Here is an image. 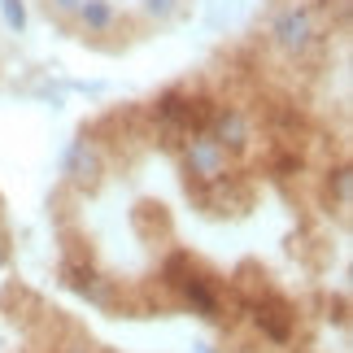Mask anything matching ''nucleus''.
<instances>
[{"mask_svg":"<svg viewBox=\"0 0 353 353\" xmlns=\"http://www.w3.org/2000/svg\"><path fill=\"white\" fill-rule=\"evenodd\" d=\"M323 39V26L314 18L310 5H283L270 18V44H275L283 57H310Z\"/></svg>","mask_w":353,"mask_h":353,"instance_id":"obj_1","label":"nucleus"},{"mask_svg":"<svg viewBox=\"0 0 353 353\" xmlns=\"http://www.w3.org/2000/svg\"><path fill=\"white\" fill-rule=\"evenodd\" d=\"M227 170H232V153H227L210 131L188 135V144H183V174H188V183H205V188L223 183Z\"/></svg>","mask_w":353,"mask_h":353,"instance_id":"obj_2","label":"nucleus"},{"mask_svg":"<svg viewBox=\"0 0 353 353\" xmlns=\"http://www.w3.org/2000/svg\"><path fill=\"white\" fill-rule=\"evenodd\" d=\"M105 174V153L92 135H79V140L65 148V179L79 188H97Z\"/></svg>","mask_w":353,"mask_h":353,"instance_id":"obj_3","label":"nucleus"},{"mask_svg":"<svg viewBox=\"0 0 353 353\" xmlns=\"http://www.w3.org/2000/svg\"><path fill=\"white\" fill-rule=\"evenodd\" d=\"M210 135L227 148V153H244V148L253 144V122H249L244 110H236V105H223V110L210 114Z\"/></svg>","mask_w":353,"mask_h":353,"instance_id":"obj_4","label":"nucleus"},{"mask_svg":"<svg viewBox=\"0 0 353 353\" xmlns=\"http://www.w3.org/2000/svg\"><path fill=\"white\" fill-rule=\"evenodd\" d=\"M70 26H74V31L83 35V39L114 35V31H118V5H114V0H83Z\"/></svg>","mask_w":353,"mask_h":353,"instance_id":"obj_5","label":"nucleus"},{"mask_svg":"<svg viewBox=\"0 0 353 353\" xmlns=\"http://www.w3.org/2000/svg\"><path fill=\"white\" fill-rule=\"evenodd\" d=\"M174 288H179V296H183V305L192 310V314H201V319H219V292H214V283L210 279H201V275H174Z\"/></svg>","mask_w":353,"mask_h":353,"instance_id":"obj_6","label":"nucleus"},{"mask_svg":"<svg viewBox=\"0 0 353 353\" xmlns=\"http://www.w3.org/2000/svg\"><path fill=\"white\" fill-rule=\"evenodd\" d=\"M196 105L201 101H188L183 92H166V97H157V118L166 122V127H183V131H201V122H196Z\"/></svg>","mask_w":353,"mask_h":353,"instance_id":"obj_7","label":"nucleus"},{"mask_svg":"<svg viewBox=\"0 0 353 353\" xmlns=\"http://www.w3.org/2000/svg\"><path fill=\"white\" fill-rule=\"evenodd\" d=\"M327 196L336 201V210H349L353 205V170L345 166H336V170H327Z\"/></svg>","mask_w":353,"mask_h":353,"instance_id":"obj_8","label":"nucleus"},{"mask_svg":"<svg viewBox=\"0 0 353 353\" xmlns=\"http://www.w3.org/2000/svg\"><path fill=\"white\" fill-rule=\"evenodd\" d=\"M140 13H144L148 22L166 26V22H174L183 13V0H140Z\"/></svg>","mask_w":353,"mask_h":353,"instance_id":"obj_9","label":"nucleus"},{"mask_svg":"<svg viewBox=\"0 0 353 353\" xmlns=\"http://www.w3.org/2000/svg\"><path fill=\"white\" fill-rule=\"evenodd\" d=\"M79 5H83V0H44V13L70 26V22H74V13H79Z\"/></svg>","mask_w":353,"mask_h":353,"instance_id":"obj_10","label":"nucleus"},{"mask_svg":"<svg viewBox=\"0 0 353 353\" xmlns=\"http://www.w3.org/2000/svg\"><path fill=\"white\" fill-rule=\"evenodd\" d=\"M0 9H5V22L13 26V31H22V26H26V9H22V0H0Z\"/></svg>","mask_w":353,"mask_h":353,"instance_id":"obj_11","label":"nucleus"},{"mask_svg":"<svg viewBox=\"0 0 353 353\" xmlns=\"http://www.w3.org/2000/svg\"><path fill=\"white\" fill-rule=\"evenodd\" d=\"M61 353H101L97 345H88V341H74V345H65Z\"/></svg>","mask_w":353,"mask_h":353,"instance_id":"obj_12","label":"nucleus"}]
</instances>
